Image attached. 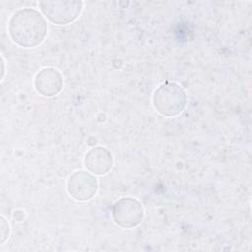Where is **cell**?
<instances>
[{
    "label": "cell",
    "mask_w": 252,
    "mask_h": 252,
    "mask_svg": "<svg viewBox=\"0 0 252 252\" xmlns=\"http://www.w3.org/2000/svg\"><path fill=\"white\" fill-rule=\"evenodd\" d=\"M9 224L5 220V219L1 218V243H4L6 239L9 237Z\"/></svg>",
    "instance_id": "obj_8"
},
{
    "label": "cell",
    "mask_w": 252,
    "mask_h": 252,
    "mask_svg": "<svg viewBox=\"0 0 252 252\" xmlns=\"http://www.w3.org/2000/svg\"><path fill=\"white\" fill-rule=\"evenodd\" d=\"M113 156L104 147L97 146L89 150L84 158L86 168L94 175H104L108 173L113 165Z\"/></svg>",
    "instance_id": "obj_7"
},
{
    "label": "cell",
    "mask_w": 252,
    "mask_h": 252,
    "mask_svg": "<svg viewBox=\"0 0 252 252\" xmlns=\"http://www.w3.org/2000/svg\"><path fill=\"white\" fill-rule=\"evenodd\" d=\"M187 104L184 89L176 83L165 82L153 94V105L161 115L173 117L181 114Z\"/></svg>",
    "instance_id": "obj_2"
},
{
    "label": "cell",
    "mask_w": 252,
    "mask_h": 252,
    "mask_svg": "<svg viewBox=\"0 0 252 252\" xmlns=\"http://www.w3.org/2000/svg\"><path fill=\"white\" fill-rule=\"evenodd\" d=\"M8 32L14 43L24 48L39 45L47 35V23L42 14L33 8H22L11 16Z\"/></svg>",
    "instance_id": "obj_1"
},
{
    "label": "cell",
    "mask_w": 252,
    "mask_h": 252,
    "mask_svg": "<svg viewBox=\"0 0 252 252\" xmlns=\"http://www.w3.org/2000/svg\"><path fill=\"white\" fill-rule=\"evenodd\" d=\"M41 13L52 24L64 26L76 21L82 13L83 2L80 0L40 1Z\"/></svg>",
    "instance_id": "obj_3"
},
{
    "label": "cell",
    "mask_w": 252,
    "mask_h": 252,
    "mask_svg": "<svg viewBox=\"0 0 252 252\" xmlns=\"http://www.w3.org/2000/svg\"><path fill=\"white\" fill-rule=\"evenodd\" d=\"M97 190V179L90 171L77 170L67 180V192L78 202H87L93 199Z\"/></svg>",
    "instance_id": "obj_5"
},
{
    "label": "cell",
    "mask_w": 252,
    "mask_h": 252,
    "mask_svg": "<svg viewBox=\"0 0 252 252\" xmlns=\"http://www.w3.org/2000/svg\"><path fill=\"white\" fill-rule=\"evenodd\" d=\"M144 208L140 201L133 197L117 200L111 209L113 221L120 227L130 229L138 226L144 219Z\"/></svg>",
    "instance_id": "obj_4"
},
{
    "label": "cell",
    "mask_w": 252,
    "mask_h": 252,
    "mask_svg": "<svg viewBox=\"0 0 252 252\" xmlns=\"http://www.w3.org/2000/svg\"><path fill=\"white\" fill-rule=\"evenodd\" d=\"M63 76L53 67L39 70L34 77V88L43 96L51 97L58 94L63 89Z\"/></svg>",
    "instance_id": "obj_6"
},
{
    "label": "cell",
    "mask_w": 252,
    "mask_h": 252,
    "mask_svg": "<svg viewBox=\"0 0 252 252\" xmlns=\"http://www.w3.org/2000/svg\"><path fill=\"white\" fill-rule=\"evenodd\" d=\"M1 64H2V78L4 77V72H5V69H4V59L3 57H1Z\"/></svg>",
    "instance_id": "obj_9"
}]
</instances>
